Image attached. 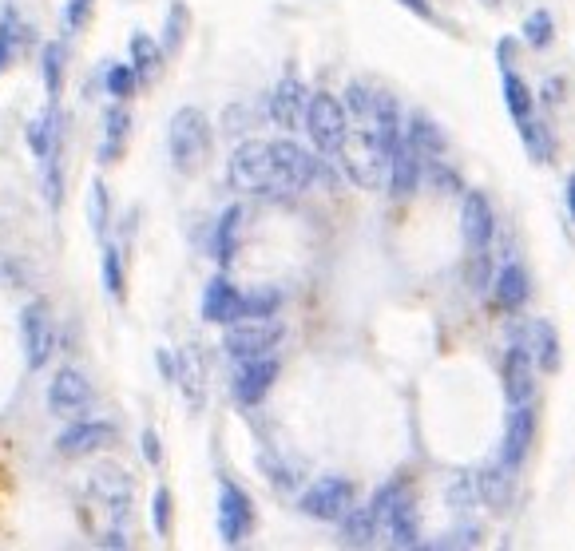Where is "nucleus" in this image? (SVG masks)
Listing matches in <instances>:
<instances>
[{"instance_id": "nucleus-1", "label": "nucleus", "mask_w": 575, "mask_h": 551, "mask_svg": "<svg viewBox=\"0 0 575 551\" xmlns=\"http://www.w3.org/2000/svg\"><path fill=\"white\" fill-rule=\"evenodd\" d=\"M131 500H135V484L119 464H100L96 472H88L84 496H80V516H84L88 532L96 536V544H104V548L131 544L127 540Z\"/></svg>"}, {"instance_id": "nucleus-2", "label": "nucleus", "mask_w": 575, "mask_h": 551, "mask_svg": "<svg viewBox=\"0 0 575 551\" xmlns=\"http://www.w3.org/2000/svg\"><path fill=\"white\" fill-rule=\"evenodd\" d=\"M211 151V123L199 108H179L167 123V155L179 175H195Z\"/></svg>"}, {"instance_id": "nucleus-3", "label": "nucleus", "mask_w": 575, "mask_h": 551, "mask_svg": "<svg viewBox=\"0 0 575 551\" xmlns=\"http://www.w3.org/2000/svg\"><path fill=\"white\" fill-rule=\"evenodd\" d=\"M227 179L242 195L274 199V147L266 139H246L242 147H234L227 163Z\"/></svg>"}, {"instance_id": "nucleus-4", "label": "nucleus", "mask_w": 575, "mask_h": 551, "mask_svg": "<svg viewBox=\"0 0 575 551\" xmlns=\"http://www.w3.org/2000/svg\"><path fill=\"white\" fill-rule=\"evenodd\" d=\"M286 337V326L278 322V314L270 318H238L223 333V349L234 361H254V357H270Z\"/></svg>"}, {"instance_id": "nucleus-5", "label": "nucleus", "mask_w": 575, "mask_h": 551, "mask_svg": "<svg viewBox=\"0 0 575 551\" xmlns=\"http://www.w3.org/2000/svg\"><path fill=\"white\" fill-rule=\"evenodd\" d=\"M349 131V111L338 96L330 92H314L310 108H306V135L318 147V155H338Z\"/></svg>"}, {"instance_id": "nucleus-6", "label": "nucleus", "mask_w": 575, "mask_h": 551, "mask_svg": "<svg viewBox=\"0 0 575 551\" xmlns=\"http://www.w3.org/2000/svg\"><path fill=\"white\" fill-rule=\"evenodd\" d=\"M270 147H274V199L302 195V191L322 175L318 159H314L302 143H294V139H274Z\"/></svg>"}, {"instance_id": "nucleus-7", "label": "nucleus", "mask_w": 575, "mask_h": 551, "mask_svg": "<svg viewBox=\"0 0 575 551\" xmlns=\"http://www.w3.org/2000/svg\"><path fill=\"white\" fill-rule=\"evenodd\" d=\"M353 500H357V488H353L345 476H322V480L298 500V508H302V516H310V520L342 524V516L353 508Z\"/></svg>"}, {"instance_id": "nucleus-8", "label": "nucleus", "mask_w": 575, "mask_h": 551, "mask_svg": "<svg viewBox=\"0 0 575 551\" xmlns=\"http://www.w3.org/2000/svg\"><path fill=\"white\" fill-rule=\"evenodd\" d=\"M20 345H24V361L28 369H44L52 349H56V322L48 302H28L20 310Z\"/></svg>"}, {"instance_id": "nucleus-9", "label": "nucleus", "mask_w": 575, "mask_h": 551, "mask_svg": "<svg viewBox=\"0 0 575 551\" xmlns=\"http://www.w3.org/2000/svg\"><path fill=\"white\" fill-rule=\"evenodd\" d=\"M92 381L80 373V369H72V365H64L52 381H48V409H52V417H60V421H76L80 413H88L92 409Z\"/></svg>"}, {"instance_id": "nucleus-10", "label": "nucleus", "mask_w": 575, "mask_h": 551, "mask_svg": "<svg viewBox=\"0 0 575 551\" xmlns=\"http://www.w3.org/2000/svg\"><path fill=\"white\" fill-rule=\"evenodd\" d=\"M119 441L112 421H68V429L56 437V452L68 456V460H80V456H92L100 448H112Z\"/></svg>"}, {"instance_id": "nucleus-11", "label": "nucleus", "mask_w": 575, "mask_h": 551, "mask_svg": "<svg viewBox=\"0 0 575 551\" xmlns=\"http://www.w3.org/2000/svg\"><path fill=\"white\" fill-rule=\"evenodd\" d=\"M254 528V504L238 484L219 488V536L227 548H238Z\"/></svg>"}, {"instance_id": "nucleus-12", "label": "nucleus", "mask_w": 575, "mask_h": 551, "mask_svg": "<svg viewBox=\"0 0 575 551\" xmlns=\"http://www.w3.org/2000/svg\"><path fill=\"white\" fill-rule=\"evenodd\" d=\"M306 108H310V92L302 80L286 76L274 92H270V119L282 127V131H298L306 127Z\"/></svg>"}, {"instance_id": "nucleus-13", "label": "nucleus", "mask_w": 575, "mask_h": 551, "mask_svg": "<svg viewBox=\"0 0 575 551\" xmlns=\"http://www.w3.org/2000/svg\"><path fill=\"white\" fill-rule=\"evenodd\" d=\"M504 393L512 405H524L536 393V361H532L528 341H516L504 357Z\"/></svg>"}, {"instance_id": "nucleus-14", "label": "nucleus", "mask_w": 575, "mask_h": 551, "mask_svg": "<svg viewBox=\"0 0 575 551\" xmlns=\"http://www.w3.org/2000/svg\"><path fill=\"white\" fill-rule=\"evenodd\" d=\"M278 381V361L274 357H254V361H238V373H234V397L242 405H258L270 385Z\"/></svg>"}, {"instance_id": "nucleus-15", "label": "nucleus", "mask_w": 575, "mask_h": 551, "mask_svg": "<svg viewBox=\"0 0 575 551\" xmlns=\"http://www.w3.org/2000/svg\"><path fill=\"white\" fill-rule=\"evenodd\" d=\"M421 151L409 143V139H397L393 143V155H389V191L397 195V199H405V195H413L417 191V183H421Z\"/></svg>"}, {"instance_id": "nucleus-16", "label": "nucleus", "mask_w": 575, "mask_h": 551, "mask_svg": "<svg viewBox=\"0 0 575 551\" xmlns=\"http://www.w3.org/2000/svg\"><path fill=\"white\" fill-rule=\"evenodd\" d=\"M532 441H536V409H532V401L512 405L508 433H504V456H500V460H508L512 468H516V464H524V456H528Z\"/></svg>"}, {"instance_id": "nucleus-17", "label": "nucleus", "mask_w": 575, "mask_h": 551, "mask_svg": "<svg viewBox=\"0 0 575 551\" xmlns=\"http://www.w3.org/2000/svg\"><path fill=\"white\" fill-rule=\"evenodd\" d=\"M492 230H496L492 203H488L480 191L464 195V211H460V234H464V242H468L472 250H484V246L492 242Z\"/></svg>"}, {"instance_id": "nucleus-18", "label": "nucleus", "mask_w": 575, "mask_h": 551, "mask_svg": "<svg viewBox=\"0 0 575 551\" xmlns=\"http://www.w3.org/2000/svg\"><path fill=\"white\" fill-rule=\"evenodd\" d=\"M238 306H242V290H238L230 278H215V282L203 290V318H207L211 326L238 322Z\"/></svg>"}, {"instance_id": "nucleus-19", "label": "nucleus", "mask_w": 575, "mask_h": 551, "mask_svg": "<svg viewBox=\"0 0 575 551\" xmlns=\"http://www.w3.org/2000/svg\"><path fill=\"white\" fill-rule=\"evenodd\" d=\"M381 528H385V536H389L393 548H417V544H421V536H417V508H413V500H405L401 492H397V500L389 504Z\"/></svg>"}, {"instance_id": "nucleus-20", "label": "nucleus", "mask_w": 575, "mask_h": 551, "mask_svg": "<svg viewBox=\"0 0 575 551\" xmlns=\"http://www.w3.org/2000/svg\"><path fill=\"white\" fill-rule=\"evenodd\" d=\"M28 147L40 163L48 159H60V115H56V104H48L44 115H36L28 123Z\"/></svg>"}, {"instance_id": "nucleus-21", "label": "nucleus", "mask_w": 575, "mask_h": 551, "mask_svg": "<svg viewBox=\"0 0 575 551\" xmlns=\"http://www.w3.org/2000/svg\"><path fill=\"white\" fill-rule=\"evenodd\" d=\"M492 298H496L500 310H520V306L528 302V274H524L516 262L500 266V274H496V282H492Z\"/></svg>"}, {"instance_id": "nucleus-22", "label": "nucleus", "mask_w": 575, "mask_h": 551, "mask_svg": "<svg viewBox=\"0 0 575 551\" xmlns=\"http://www.w3.org/2000/svg\"><path fill=\"white\" fill-rule=\"evenodd\" d=\"M127 48H131V68H135L139 84H151V80L159 76V68H163V56H167V52H163L147 32H135Z\"/></svg>"}, {"instance_id": "nucleus-23", "label": "nucleus", "mask_w": 575, "mask_h": 551, "mask_svg": "<svg viewBox=\"0 0 575 551\" xmlns=\"http://www.w3.org/2000/svg\"><path fill=\"white\" fill-rule=\"evenodd\" d=\"M377 532H381V524H377L373 508H357V504H353L342 516V540L349 548H369Z\"/></svg>"}, {"instance_id": "nucleus-24", "label": "nucleus", "mask_w": 575, "mask_h": 551, "mask_svg": "<svg viewBox=\"0 0 575 551\" xmlns=\"http://www.w3.org/2000/svg\"><path fill=\"white\" fill-rule=\"evenodd\" d=\"M528 349H532V361L544 365V373H556L560 369V337L548 322H536L528 330Z\"/></svg>"}, {"instance_id": "nucleus-25", "label": "nucleus", "mask_w": 575, "mask_h": 551, "mask_svg": "<svg viewBox=\"0 0 575 551\" xmlns=\"http://www.w3.org/2000/svg\"><path fill=\"white\" fill-rule=\"evenodd\" d=\"M24 20H20V12H16V4H4V12H0V72L4 68H12V60H16V52H20V44H24Z\"/></svg>"}, {"instance_id": "nucleus-26", "label": "nucleus", "mask_w": 575, "mask_h": 551, "mask_svg": "<svg viewBox=\"0 0 575 551\" xmlns=\"http://www.w3.org/2000/svg\"><path fill=\"white\" fill-rule=\"evenodd\" d=\"M127 135H131V115H127L123 108H108V115H104V143H100V163H115V159H119V151H123Z\"/></svg>"}, {"instance_id": "nucleus-27", "label": "nucleus", "mask_w": 575, "mask_h": 551, "mask_svg": "<svg viewBox=\"0 0 575 551\" xmlns=\"http://www.w3.org/2000/svg\"><path fill=\"white\" fill-rule=\"evenodd\" d=\"M508 484H512V464H508V460H500V464H492V468H484V472L476 476V492H480L488 504H504Z\"/></svg>"}, {"instance_id": "nucleus-28", "label": "nucleus", "mask_w": 575, "mask_h": 551, "mask_svg": "<svg viewBox=\"0 0 575 551\" xmlns=\"http://www.w3.org/2000/svg\"><path fill=\"white\" fill-rule=\"evenodd\" d=\"M278 306H282L278 290H250V294H242L238 318H270V314H278Z\"/></svg>"}, {"instance_id": "nucleus-29", "label": "nucleus", "mask_w": 575, "mask_h": 551, "mask_svg": "<svg viewBox=\"0 0 575 551\" xmlns=\"http://www.w3.org/2000/svg\"><path fill=\"white\" fill-rule=\"evenodd\" d=\"M504 104H508V111H512L516 123L532 119V92L524 88L520 76H504Z\"/></svg>"}, {"instance_id": "nucleus-30", "label": "nucleus", "mask_w": 575, "mask_h": 551, "mask_svg": "<svg viewBox=\"0 0 575 551\" xmlns=\"http://www.w3.org/2000/svg\"><path fill=\"white\" fill-rule=\"evenodd\" d=\"M421 155H441V147H445V139H441V131L425 119V115H417L413 119V127H409V135H405Z\"/></svg>"}, {"instance_id": "nucleus-31", "label": "nucleus", "mask_w": 575, "mask_h": 551, "mask_svg": "<svg viewBox=\"0 0 575 551\" xmlns=\"http://www.w3.org/2000/svg\"><path fill=\"white\" fill-rule=\"evenodd\" d=\"M108 219H112V203H108V187L96 179L88 191V222L96 234H108Z\"/></svg>"}, {"instance_id": "nucleus-32", "label": "nucleus", "mask_w": 575, "mask_h": 551, "mask_svg": "<svg viewBox=\"0 0 575 551\" xmlns=\"http://www.w3.org/2000/svg\"><path fill=\"white\" fill-rule=\"evenodd\" d=\"M44 88H48V100L56 104L60 96V72H64V44H44Z\"/></svg>"}, {"instance_id": "nucleus-33", "label": "nucleus", "mask_w": 575, "mask_h": 551, "mask_svg": "<svg viewBox=\"0 0 575 551\" xmlns=\"http://www.w3.org/2000/svg\"><path fill=\"white\" fill-rule=\"evenodd\" d=\"M104 84H108V92H112L115 100H127V96L135 92L139 76H135V68H131V64H112V68H108V76H104Z\"/></svg>"}, {"instance_id": "nucleus-34", "label": "nucleus", "mask_w": 575, "mask_h": 551, "mask_svg": "<svg viewBox=\"0 0 575 551\" xmlns=\"http://www.w3.org/2000/svg\"><path fill=\"white\" fill-rule=\"evenodd\" d=\"M238 219H242V211H238V207H230L227 215L219 219V238H215V254H219V262H230V258H234V230H238Z\"/></svg>"}, {"instance_id": "nucleus-35", "label": "nucleus", "mask_w": 575, "mask_h": 551, "mask_svg": "<svg viewBox=\"0 0 575 551\" xmlns=\"http://www.w3.org/2000/svg\"><path fill=\"white\" fill-rule=\"evenodd\" d=\"M524 40H528L532 48H544V44L552 40V16H548V12H532V16L524 20Z\"/></svg>"}, {"instance_id": "nucleus-36", "label": "nucleus", "mask_w": 575, "mask_h": 551, "mask_svg": "<svg viewBox=\"0 0 575 551\" xmlns=\"http://www.w3.org/2000/svg\"><path fill=\"white\" fill-rule=\"evenodd\" d=\"M104 286H108V294L115 302H123V266H119V250L115 246L104 250Z\"/></svg>"}, {"instance_id": "nucleus-37", "label": "nucleus", "mask_w": 575, "mask_h": 551, "mask_svg": "<svg viewBox=\"0 0 575 551\" xmlns=\"http://www.w3.org/2000/svg\"><path fill=\"white\" fill-rule=\"evenodd\" d=\"M183 24H187V8L171 4V20H167V36H163V52H175L183 44Z\"/></svg>"}, {"instance_id": "nucleus-38", "label": "nucleus", "mask_w": 575, "mask_h": 551, "mask_svg": "<svg viewBox=\"0 0 575 551\" xmlns=\"http://www.w3.org/2000/svg\"><path fill=\"white\" fill-rule=\"evenodd\" d=\"M88 16H92V0H68V8H64V32L76 36L88 24Z\"/></svg>"}, {"instance_id": "nucleus-39", "label": "nucleus", "mask_w": 575, "mask_h": 551, "mask_svg": "<svg viewBox=\"0 0 575 551\" xmlns=\"http://www.w3.org/2000/svg\"><path fill=\"white\" fill-rule=\"evenodd\" d=\"M151 508H155V532H159V536H171V492L159 488L155 500H151Z\"/></svg>"}, {"instance_id": "nucleus-40", "label": "nucleus", "mask_w": 575, "mask_h": 551, "mask_svg": "<svg viewBox=\"0 0 575 551\" xmlns=\"http://www.w3.org/2000/svg\"><path fill=\"white\" fill-rule=\"evenodd\" d=\"M433 183H437L441 191H449V195H457L460 191V179L453 171H445V167H433Z\"/></svg>"}, {"instance_id": "nucleus-41", "label": "nucleus", "mask_w": 575, "mask_h": 551, "mask_svg": "<svg viewBox=\"0 0 575 551\" xmlns=\"http://www.w3.org/2000/svg\"><path fill=\"white\" fill-rule=\"evenodd\" d=\"M143 456H147V464H159V437L155 433H143Z\"/></svg>"}, {"instance_id": "nucleus-42", "label": "nucleus", "mask_w": 575, "mask_h": 551, "mask_svg": "<svg viewBox=\"0 0 575 551\" xmlns=\"http://www.w3.org/2000/svg\"><path fill=\"white\" fill-rule=\"evenodd\" d=\"M401 4H405L409 12H417V16H425V20H433V8H429L425 0H401Z\"/></svg>"}, {"instance_id": "nucleus-43", "label": "nucleus", "mask_w": 575, "mask_h": 551, "mask_svg": "<svg viewBox=\"0 0 575 551\" xmlns=\"http://www.w3.org/2000/svg\"><path fill=\"white\" fill-rule=\"evenodd\" d=\"M568 211H572V219H575V175H572V183H568Z\"/></svg>"}, {"instance_id": "nucleus-44", "label": "nucleus", "mask_w": 575, "mask_h": 551, "mask_svg": "<svg viewBox=\"0 0 575 551\" xmlns=\"http://www.w3.org/2000/svg\"><path fill=\"white\" fill-rule=\"evenodd\" d=\"M484 4H500V0H484Z\"/></svg>"}]
</instances>
